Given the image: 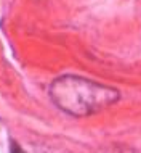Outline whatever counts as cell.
I'll return each instance as SVG.
<instances>
[{"instance_id": "2", "label": "cell", "mask_w": 141, "mask_h": 153, "mask_svg": "<svg viewBox=\"0 0 141 153\" xmlns=\"http://www.w3.org/2000/svg\"><path fill=\"white\" fill-rule=\"evenodd\" d=\"M11 153H24V152H23L18 145H13V150H11Z\"/></svg>"}, {"instance_id": "1", "label": "cell", "mask_w": 141, "mask_h": 153, "mask_svg": "<svg viewBox=\"0 0 141 153\" xmlns=\"http://www.w3.org/2000/svg\"><path fill=\"white\" fill-rule=\"evenodd\" d=\"M51 97L61 108L84 114L112 103L117 90L98 85L82 77H61L51 87Z\"/></svg>"}]
</instances>
